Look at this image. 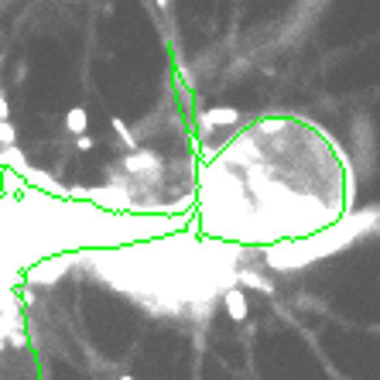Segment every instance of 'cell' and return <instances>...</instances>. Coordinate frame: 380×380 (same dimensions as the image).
<instances>
[{
    "instance_id": "1",
    "label": "cell",
    "mask_w": 380,
    "mask_h": 380,
    "mask_svg": "<svg viewBox=\"0 0 380 380\" xmlns=\"http://www.w3.org/2000/svg\"><path fill=\"white\" fill-rule=\"evenodd\" d=\"M223 305H226V315H230L233 322H243V318L250 315V305H247V291H243L240 284L226 288V295H223Z\"/></svg>"
},
{
    "instance_id": "2",
    "label": "cell",
    "mask_w": 380,
    "mask_h": 380,
    "mask_svg": "<svg viewBox=\"0 0 380 380\" xmlns=\"http://www.w3.org/2000/svg\"><path fill=\"white\" fill-rule=\"evenodd\" d=\"M199 124L202 127H233V124H240V113L233 107H213L199 117Z\"/></svg>"
},
{
    "instance_id": "3",
    "label": "cell",
    "mask_w": 380,
    "mask_h": 380,
    "mask_svg": "<svg viewBox=\"0 0 380 380\" xmlns=\"http://www.w3.org/2000/svg\"><path fill=\"white\" fill-rule=\"evenodd\" d=\"M124 168L127 172H158V158L154 154H144V151H134V154H127L124 158Z\"/></svg>"
},
{
    "instance_id": "4",
    "label": "cell",
    "mask_w": 380,
    "mask_h": 380,
    "mask_svg": "<svg viewBox=\"0 0 380 380\" xmlns=\"http://www.w3.org/2000/svg\"><path fill=\"white\" fill-rule=\"evenodd\" d=\"M66 127H69L76 137H83V134L90 131V110H86V107H72V110L66 113Z\"/></svg>"
},
{
    "instance_id": "5",
    "label": "cell",
    "mask_w": 380,
    "mask_h": 380,
    "mask_svg": "<svg viewBox=\"0 0 380 380\" xmlns=\"http://www.w3.org/2000/svg\"><path fill=\"white\" fill-rule=\"evenodd\" d=\"M240 288H260L264 295H271V281H264V277L254 274V271H240Z\"/></svg>"
},
{
    "instance_id": "6",
    "label": "cell",
    "mask_w": 380,
    "mask_h": 380,
    "mask_svg": "<svg viewBox=\"0 0 380 380\" xmlns=\"http://www.w3.org/2000/svg\"><path fill=\"white\" fill-rule=\"evenodd\" d=\"M113 131H117V137H120L124 144H134V134L124 127V120H113Z\"/></svg>"
},
{
    "instance_id": "7",
    "label": "cell",
    "mask_w": 380,
    "mask_h": 380,
    "mask_svg": "<svg viewBox=\"0 0 380 380\" xmlns=\"http://www.w3.org/2000/svg\"><path fill=\"white\" fill-rule=\"evenodd\" d=\"M0 141H4V144H11V141H14V127H11L8 120L0 124Z\"/></svg>"
},
{
    "instance_id": "8",
    "label": "cell",
    "mask_w": 380,
    "mask_h": 380,
    "mask_svg": "<svg viewBox=\"0 0 380 380\" xmlns=\"http://www.w3.org/2000/svg\"><path fill=\"white\" fill-rule=\"evenodd\" d=\"M76 148H79V151H90V148H93V137H90V134L76 137Z\"/></svg>"
},
{
    "instance_id": "9",
    "label": "cell",
    "mask_w": 380,
    "mask_h": 380,
    "mask_svg": "<svg viewBox=\"0 0 380 380\" xmlns=\"http://www.w3.org/2000/svg\"><path fill=\"white\" fill-rule=\"evenodd\" d=\"M4 117H8V100L0 96V124H4Z\"/></svg>"
},
{
    "instance_id": "10",
    "label": "cell",
    "mask_w": 380,
    "mask_h": 380,
    "mask_svg": "<svg viewBox=\"0 0 380 380\" xmlns=\"http://www.w3.org/2000/svg\"><path fill=\"white\" fill-rule=\"evenodd\" d=\"M117 380H137V377H134V373H120Z\"/></svg>"
},
{
    "instance_id": "11",
    "label": "cell",
    "mask_w": 380,
    "mask_h": 380,
    "mask_svg": "<svg viewBox=\"0 0 380 380\" xmlns=\"http://www.w3.org/2000/svg\"><path fill=\"white\" fill-rule=\"evenodd\" d=\"M154 4H158V8H161V11H165V8H168V0H154Z\"/></svg>"
}]
</instances>
